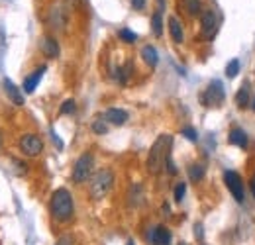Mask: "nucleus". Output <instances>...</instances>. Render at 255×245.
Masks as SVG:
<instances>
[{"label":"nucleus","instance_id":"nucleus-1","mask_svg":"<svg viewBox=\"0 0 255 245\" xmlns=\"http://www.w3.org/2000/svg\"><path fill=\"white\" fill-rule=\"evenodd\" d=\"M171 145H173V137L169 133H161L155 139V143L151 145L149 155H147V171L151 175H157L165 167V161L171 155Z\"/></svg>","mask_w":255,"mask_h":245},{"label":"nucleus","instance_id":"nucleus-2","mask_svg":"<svg viewBox=\"0 0 255 245\" xmlns=\"http://www.w3.org/2000/svg\"><path fill=\"white\" fill-rule=\"evenodd\" d=\"M51 216L57 220V222H69L73 218V196L67 188H57L53 194H51Z\"/></svg>","mask_w":255,"mask_h":245},{"label":"nucleus","instance_id":"nucleus-3","mask_svg":"<svg viewBox=\"0 0 255 245\" xmlns=\"http://www.w3.org/2000/svg\"><path fill=\"white\" fill-rule=\"evenodd\" d=\"M114 184V173L110 169H100L91 181V196L93 200H102Z\"/></svg>","mask_w":255,"mask_h":245},{"label":"nucleus","instance_id":"nucleus-4","mask_svg":"<svg viewBox=\"0 0 255 245\" xmlns=\"http://www.w3.org/2000/svg\"><path fill=\"white\" fill-rule=\"evenodd\" d=\"M93 167H95V157L93 153H83L79 159H77V163H75V167H73V183L77 184H83L85 181H89V177H91V173H93Z\"/></svg>","mask_w":255,"mask_h":245},{"label":"nucleus","instance_id":"nucleus-5","mask_svg":"<svg viewBox=\"0 0 255 245\" xmlns=\"http://www.w3.org/2000/svg\"><path fill=\"white\" fill-rule=\"evenodd\" d=\"M224 98H226V92H224V85L220 81H212V83L208 85V89L200 94V102H202L204 106H208V108L220 106L224 102Z\"/></svg>","mask_w":255,"mask_h":245},{"label":"nucleus","instance_id":"nucleus-6","mask_svg":"<svg viewBox=\"0 0 255 245\" xmlns=\"http://www.w3.org/2000/svg\"><path fill=\"white\" fill-rule=\"evenodd\" d=\"M224 183L228 186V190L232 192V196L242 202L244 200V183H242V177L236 173V171H226L224 173Z\"/></svg>","mask_w":255,"mask_h":245},{"label":"nucleus","instance_id":"nucleus-7","mask_svg":"<svg viewBox=\"0 0 255 245\" xmlns=\"http://www.w3.org/2000/svg\"><path fill=\"white\" fill-rule=\"evenodd\" d=\"M200 30H202V35L206 39H212L216 35V30H218V18L214 14V10H204L202 16H200Z\"/></svg>","mask_w":255,"mask_h":245},{"label":"nucleus","instance_id":"nucleus-8","mask_svg":"<svg viewBox=\"0 0 255 245\" xmlns=\"http://www.w3.org/2000/svg\"><path fill=\"white\" fill-rule=\"evenodd\" d=\"M20 147H22V151L26 155L35 157V155H39L43 151V141H41L35 133H26V135L20 139Z\"/></svg>","mask_w":255,"mask_h":245},{"label":"nucleus","instance_id":"nucleus-9","mask_svg":"<svg viewBox=\"0 0 255 245\" xmlns=\"http://www.w3.org/2000/svg\"><path fill=\"white\" fill-rule=\"evenodd\" d=\"M39 49H41V53H43L47 59H57L59 53H61L57 39H53V37H49V35H43V37L39 39Z\"/></svg>","mask_w":255,"mask_h":245},{"label":"nucleus","instance_id":"nucleus-10","mask_svg":"<svg viewBox=\"0 0 255 245\" xmlns=\"http://www.w3.org/2000/svg\"><path fill=\"white\" fill-rule=\"evenodd\" d=\"M149 242L153 245H171V232L165 226H155L149 232Z\"/></svg>","mask_w":255,"mask_h":245},{"label":"nucleus","instance_id":"nucleus-11","mask_svg":"<svg viewBox=\"0 0 255 245\" xmlns=\"http://www.w3.org/2000/svg\"><path fill=\"white\" fill-rule=\"evenodd\" d=\"M2 87H4L6 96L12 100V104H16V106H22V104H24V94H22V91H20L10 79H4V81H2Z\"/></svg>","mask_w":255,"mask_h":245},{"label":"nucleus","instance_id":"nucleus-12","mask_svg":"<svg viewBox=\"0 0 255 245\" xmlns=\"http://www.w3.org/2000/svg\"><path fill=\"white\" fill-rule=\"evenodd\" d=\"M47 71V67L45 65H41L39 69H35L30 77H26V81H24V92H28V94H32L35 89H37V85H39V81H41V77H43V73Z\"/></svg>","mask_w":255,"mask_h":245},{"label":"nucleus","instance_id":"nucleus-13","mask_svg":"<svg viewBox=\"0 0 255 245\" xmlns=\"http://www.w3.org/2000/svg\"><path fill=\"white\" fill-rule=\"evenodd\" d=\"M104 120L108 123H114V125H124L128 122V112L122 108H108L104 112Z\"/></svg>","mask_w":255,"mask_h":245},{"label":"nucleus","instance_id":"nucleus-14","mask_svg":"<svg viewBox=\"0 0 255 245\" xmlns=\"http://www.w3.org/2000/svg\"><path fill=\"white\" fill-rule=\"evenodd\" d=\"M49 22H51L53 28L63 30V26L67 24V10H65L63 6H55V8H51V12H49Z\"/></svg>","mask_w":255,"mask_h":245},{"label":"nucleus","instance_id":"nucleus-15","mask_svg":"<svg viewBox=\"0 0 255 245\" xmlns=\"http://www.w3.org/2000/svg\"><path fill=\"white\" fill-rule=\"evenodd\" d=\"M228 141H230L232 145H236V147L246 149V147H248V133H246L242 127H234V129L230 131V135H228Z\"/></svg>","mask_w":255,"mask_h":245},{"label":"nucleus","instance_id":"nucleus-16","mask_svg":"<svg viewBox=\"0 0 255 245\" xmlns=\"http://www.w3.org/2000/svg\"><path fill=\"white\" fill-rule=\"evenodd\" d=\"M169 31H171V37H173V41H175V43H183V39H185L183 26H181V22H179L175 16H171V18H169Z\"/></svg>","mask_w":255,"mask_h":245},{"label":"nucleus","instance_id":"nucleus-17","mask_svg":"<svg viewBox=\"0 0 255 245\" xmlns=\"http://www.w3.org/2000/svg\"><path fill=\"white\" fill-rule=\"evenodd\" d=\"M141 57H143V61L147 63L149 67H155V65L159 63V55H157V49H155L153 45H145V47L141 49Z\"/></svg>","mask_w":255,"mask_h":245},{"label":"nucleus","instance_id":"nucleus-18","mask_svg":"<svg viewBox=\"0 0 255 245\" xmlns=\"http://www.w3.org/2000/svg\"><path fill=\"white\" fill-rule=\"evenodd\" d=\"M250 85L246 83V85H242V89L238 91L236 94V104H238V108H246L248 104H250Z\"/></svg>","mask_w":255,"mask_h":245},{"label":"nucleus","instance_id":"nucleus-19","mask_svg":"<svg viewBox=\"0 0 255 245\" xmlns=\"http://www.w3.org/2000/svg\"><path fill=\"white\" fill-rule=\"evenodd\" d=\"M204 173H206V169H204V165H200V163H192L191 167H189V179H191L192 183L202 181V179H204Z\"/></svg>","mask_w":255,"mask_h":245},{"label":"nucleus","instance_id":"nucleus-20","mask_svg":"<svg viewBox=\"0 0 255 245\" xmlns=\"http://www.w3.org/2000/svg\"><path fill=\"white\" fill-rule=\"evenodd\" d=\"M151 31L155 37H161L163 35V20H161V12H155L151 16Z\"/></svg>","mask_w":255,"mask_h":245},{"label":"nucleus","instance_id":"nucleus-21","mask_svg":"<svg viewBox=\"0 0 255 245\" xmlns=\"http://www.w3.org/2000/svg\"><path fill=\"white\" fill-rule=\"evenodd\" d=\"M129 73H131V63H129V61H128L124 67L116 69V79H118V83H120V85H126Z\"/></svg>","mask_w":255,"mask_h":245},{"label":"nucleus","instance_id":"nucleus-22","mask_svg":"<svg viewBox=\"0 0 255 245\" xmlns=\"http://www.w3.org/2000/svg\"><path fill=\"white\" fill-rule=\"evenodd\" d=\"M129 204L131 206H139L141 204V186L139 184L131 186V190H129Z\"/></svg>","mask_w":255,"mask_h":245},{"label":"nucleus","instance_id":"nucleus-23","mask_svg":"<svg viewBox=\"0 0 255 245\" xmlns=\"http://www.w3.org/2000/svg\"><path fill=\"white\" fill-rule=\"evenodd\" d=\"M118 37H120L124 43H135L137 33H135V31H131L129 28H122V30L118 31Z\"/></svg>","mask_w":255,"mask_h":245},{"label":"nucleus","instance_id":"nucleus-24","mask_svg":"<svg viewBox=\"0 0 255 245\" xmlns=\"http://www.w3.org/2000/svg\"><path fill=\"white\" fill-rule=\"evenodd\" d=\"M240 73V61L238 59H232V61L226 65V77L228 79H236Z\"/></svg>","mask_w":255,"mask_h":245},{"label":"nucleus","instance_id":"nucleus-25","mask_svg":"<svg viewBox=\"0 0 255 245\" xmlns=\"http://www.w3.org/2000/svg\"><path fill=\"white\" fill-rule=\"evenodd\" d=\"M183 4H185V10L191 16H198V12H200V0H183Z\"/></svg>","mask_w":255,"mask_h":245},{"label":"nucleus","instance_id":"nucleus-26","mask_svg":"<svg viewBox=\"0 0 255 245\" xmlns=\"http://www.w3.org/2000/svg\"><path fill=\"white\" fill-rule=\"evenodd\" d=\"M93 131L98 133V135H104L106 131H108V122L106 120H102V118H98L93 122Z\"/></svg>","mask_w":255,"mask_h":245},{"label":"nucleus","instance_id":"nucleus-27","mask_svg":"<svg viewBox=\"0 0 255 245\" xmlns=\"http://www.w3.org/2000/svg\"><path fill=\"white\" fill-rule=\"evenodd\" d=\"M75 110H77V104H75V100H73V98H69V100H65L63 104H61L59 114H73Z\"/></svg>","mask_w":255,"mask_h":245},{"label":"nucleus","instance_id":"nucleus-28","mask_svg":"<svg viewBox=\"0 0 255 245\" xmlns=\"http://www.w3.org/2000/svg\"><path fill=\"white\" fill-rule=\"evenodd\" d=\"M185 192H187V184H185V183L177 184V186H175V202H183Z\"/></svg>","mask_w":255,"mask_h":245},{"label":"nucleus","instance_id":"nucleus-29","mask_svg":"<svg viewBox=\"0 0 255 245\" xmlns=\"http://www.w3.org/2000/svg\"><path fill=\"white\" fill-rule=\"evenodd\" d=\"M181 133H183L189 141H198V133H196V129H194V127H183V129H181Z\"/></svg>","mask_w":255,"mask_h":245},{"label":"nucleus","instance_id":"nucleus-30","mask_svg":"<svg viewBox=\"0 0 255 245\" xmlns=\"http://www.w3.org/2000/svg\"><path fill=\"white\" fill-rule=\"evenodd\" d=\"M165 169L169 171V175H177V167H175V163H173V157L169 155L167 157V161H165Z\"/></svg>","mask_w":255,"mask_h":245},{"label":"nucleus","instance_id":"nucleus-31","mask_svg":"<svg viewBox=\"0 0 255 245\" xmlns=\"http://www.w3.org/2000/svg\"><path fill=\"white\" fill-rule=\"evenodd\" d=\"M49 133H51V139H53V141H55V145H57V149H63V141H61V139H59V135H57V133H55V131H53V129H51V131H49Z\"/></svg>","mask_w":255,"mask_h":245},{"label":"nucleus","instance_id":"nucleus-32","mask_svg":"<svg viewBox=\"0 0 255 245\" xmlns=\"http://www.w3.org/2000/svg\"><path fill=\"white\" fill-rule=\"evenodd\" d=\"M55 245H73V238H71V236H63V238L57 240Z\"/></svg>","mask_w":255,"mask_h":245},{"label":"nucleus","instance_id":"nucleus-33","mask_svg":"<svg viewBox=\"0 0 255 245\" xmlns=\"http://www.w3.org/2000/svg\"><path fill=\"white\" fill-rule=\"evenodd\" d=\"M131 6H133L135 10H141V8L145 6V0H131Z\"/></svg>","mask_w":255,"mask_h":245},{"label":"nucleus","instance_id":"nucleus-34","mask_svg":"<svg viewBox=\"0 0 255 245\" xmlns=\"http://www.w3.org/2000/svg\"><path fill=\"white\" fill-rule=\"evenodd\" d=\"M65 4H67V10H71V8H75L79 4V0H65Z\"/></svg>","mask_w":255,"mask_h":245},{"label":"nucleus","instance_id":"nucleus-35","mask_svg":"<svg viewBox=\"0 0 255 245\" xmlns=\"http://www.w3.org/2000/svg\"><path fill=\"white\" fill-rule=\"evenodd\" d=\"M250 186H252V194L255 196V175H254V179H252V183H250Z\"/></svg>","mask_w":255,"mask_h":245},{"label":"nucleus","instance_id":"nucleus-36","mask_svg":"<svg viewBox=\"0 0 255 245\" xmlns=\"http://www.w3.org/2000/svg\"><path fill=\"white\" fill-rule=\"evenodd\" d=\"M157 2H159V10H157V12H161V10H163V6H165V0H157Z\"/></svg>","mask_w":255,"mask_h":245},{"label":"nucleus","instance_id":"nucleus-37","mask_svg":"<svg viewBox=\"0 0 255 245\" xmlns=\"http://www.w3.org/2000/svg\"><path fill=\"white\" fill-rule=\"evenodd\" d=\"M126 245H135V244H133V242H131V240H129V242H128Z\"/></svg>","mask_w":255,"mask_h":245},{"label":"nucleus","instance_id":"nucleus-38","mask_svg":"<svg viewBox=\"0 0 255 245\" xmlns=\"http://www.w3.org/2000/svg\"><path fill=\"white\" fill-rule=\"evenodd\" d=\"M252 108H254V112H255V100H254V106H252Z\"/></svg>","mask_w":255,"mask_h":245},{"label":"nucleus","instance_id":"nucleus-39","mask_svg":"<svg viewBox=\"0 0 255 245\" xmlns=\"http://www.w3.org/2000/svg\"><path fill=\"white\" fill-rule=\"evenodd\" d=\"M179 245H187V244H179Z\"/></svg>","mask_w":255,"mask_h":245}]
</instances>
